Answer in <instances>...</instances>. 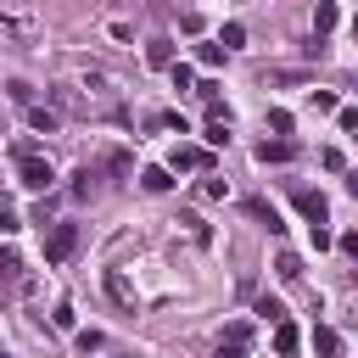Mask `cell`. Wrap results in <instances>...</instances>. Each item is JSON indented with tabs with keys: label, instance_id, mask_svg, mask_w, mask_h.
<instances>
[{
	"label": "cell",
	"instance_id": "28",
	"mask_svg": "<svg viewBox=\"0 0 358 358\" xmlns=\"http://www.w3.org/2000/svg\"><path fill=\"white\" fill-rule=\"evenodd\" d=\"M324 246H336V235H330L324 224H313V252H324Z\"/></svg>",
	"mask_w": 358,
	"mask_h": 358
},
{
	"label": "cell",
	"instance_id": "12",
	"mask_svg": "<svg viewBox=\"0 0 358 358\" xmlns=\"http://www.w3.org/2000/svg\"><path fill=\"white\" fill-rule=\"evenodd\" d=\"M106 291H112V296H117L123 308H134V285H129V280H123L117 268H106Z\"/></svg>",
	"mask_w": 358,
	"mask_h": 358
},
{
	"label": "cell",
	"instance_id": "37",
	"mask_svg": "<svg viewBox=\"0 0 358 358\" xmlns=\"http://www.w3.org/2000/svg\"><path fill=\"white\" fill-rule=\"evenodd\" d=\"M352 39H358V17H352Z\"/></svg>",
	"mask_w": 358,
	"mask_h": 358
},
{
	"label": "cell",
	"instance_id": "29",
	"mask_svg": "<svg viewBox=\"0 0 358 358\" xmlns=\"http://www.w3.org/2000/svg\"><path fill=\"white\" fill-rule=\"evenodd\" d=\"M50 324H56V330H73V308H67V302H62V308H56V313H50Z\"/></svg>",
	"mask_w": 358,
	"mask_h": 358
},
{
	"label": "cell",
	"instance_id": "17",
	"mask_svg": "<svg viewBox=\"0 0 358 358\" xmlns=\"http://www.w3.org/2000/svg\"><path fill=\"white\" fill-rule=\"evenodd\" d=\"M201 196H207V201H224V196H229V179L207 173V179H201Z\"/></svg>",
	"mask_w": 358,
	"mask_h": 358
},
{
	"label": "cell",
	"instance_id": "27",
	"mask_svg": "<svg viewBox=\"0 0 358 358\" xmlns=\"http://www.w3.org/2000/svg\"><path fill=\"white\" fill-rule=\"evenodd\" d=\"M313 106L319 112H336V90H313Z\"/></svg>",
	"mask_w": 358,
	"mask_h": 358
},
{
	"label": "cell",
	"instance_id": "18",
	"mask_svg": "<svg viewBox=\"0 0 358 358\" xmlns=\"http://www.w3.org/2000/svg\"><path fill=\"white\" fill-rule=\"evenodd\" d=\"M196 62H201V67H218V62H224V45H218V39H213V45H196Z\"/></svg>",
	"mask_w": 358,
	"mask_h": 358
},
{
	"label": "cell",
	"instance_id": "2",
	"mask_svg": "<svg viewBox=\"0 0 358 358\" xmlns=\"http://www.w3.org/2000/svg\"><path fill=\"white\" fill-rule=\"evenodd\" d=\"M17 185H22V190H50V185H56V168L28 151V157H17Z\"/></svg>",
	"mask_w": 358,
	"mask_h": 358
},
{
	"label": "cell",
	"instance_id": "19",
	"mask_svg": "<svg viewBox=\"0 0 358 358\" xmlns=\"http://www.w3.org/2000/svg\"><path fill=\"white\" fill-rule=\"evenodd\" d=\"M168 78H173V90H190V84H196V73H190L185 62H173V67H168Z\"/></svg>",
	"mask_w": 358,
	"mask_h": 358
},
{
	"label": "cell",
	"instance_id": "21",
	"mask_svg": "<svg viewBox=\"0 0 358 358\" xmlns=\"http://www.w3.org/2000/svg\"><path fill=\"white\" fill-rule=\"evenodd\" d=\"M106 168H112V173H134V157H129V151H106Z\"/></svg>",
	"mask_w": 358,
	"mask_h": 358
},
{
	"label": "cell",
	"instance_id": "10",
	"mask_svg": "<svg viewBox=\"0 0 358 358\" xmlns=\"http://www.w3.org/2000/svg\"><path fill=\"white\" fill-rule=\"evenodd\" d=\"M313 352H319V358H336V352H341V336H336L330 324H313Z\"/></svg>",
	"mask_w": 358,
	"mask_h": 358
},
{
	"label": "cell",
	"instance_id": "11",
	"mask_svg": "<svg viewBox=\"0 0 358 358\" xmlns=\"http://www.w3.org/2000/svg\"><path fill=\"white\" fill-rule=\"evenodd\" d=\"M28 129H39V134H56V129H62V117H56L50 106H28Z\"/></svg>",
	"mask_w": 358,
	"mask_h": 358
},
{
	"label": "cell",
	"instance_id": "20",
	"mask_svg": "<svg viewBox=\"0 0 358 358\" xmlns=\"http://www.w3.org/2000/svg\"><path fill=\"white\" fill-rule=\"evenodd\" d=\"M201 140H207V145H229V123H207Z\"/></svg>",
	"mask_w": 358,
	"mask_h": 358
},
{
	"label": "cell",
	"instance_id": "14",
	"mask_svg": "<svg viewBox=\"0 0 358 358\" xmlns=\"http://www.w3.org/2000/svg\"><path fill=\"white\" fill-rule=\"evenodd\" d=\"M336 17H341V11H336V0H319V6H313V28H319V34H330V28H336Z\"/></svg>",
	"mask_w": 358,
	"mask_h": 358
},
{
	"label": "cell",
	"instance_id": "32",
	"mask_svg": "<svg viewBox=\"0 0 358 358\" xmlns=\"http://www.w3.org/2000/svg\"><path fill=\"white\" fill-rule=\"evenodd\" d=\"M218 358H246V347L241 341H218Z\"/></svg>",
	"mask_w": 358,
	"mask_h": 358
},
{
	"label": "cell",
	"instance_id": "33",
	"mask_svg": "<svg viewBox=\"0 0 358 358\" xmlns=\"http://www.w3.org/2000/svg\"><path fill=\"white\" fill-rule=\"evenodd\" d=\"M11 229H17V213H11L6 201H0V235H11Z\"/></svg>",
	"mask_w": 358,
	"mask_h": 358
},
{
	"label": "cell",
	"instance_id": "23",
	"mask_svg": "<svg viewBox=\"0 0 358 358\" xmlns=\"http://www.w3.org/2000/svg\"><path fill=\"white\" fill-rule=\"evenodd\" d=\"M268 129H274V134H291V112L274 106V112H268Z\"/></svg>",
	"mask_w": 358,
	"mask_h": 358
},
{
	"label": "cell",
	"instance_id": "8",
	"mask_svg": "<svg viewBox=\"0 0 358 358\" xmlns=\"http://www.w3.org/2000/svg\"><path fill=\"white\" fill-rule=\"evenodd\" d=\"M179 56H173V39H151L145 45V67H173Z\"/></svg>",
	"mask_w": 358,
	"mask_h": 358
},
{
	"label": "cell",
	"instance_id": "38",
	"mask_svg": "<svg viewBox=\"0 0 358 358\" xmlns=\"http://www.w3.org/2000/svg\"><path fill=\"white\" fill-rule=\"evenodd\" d=\"M0 358H11V352H0Z\"/></svg>",
	"mask_w": 358,
	"mask_h": 358
},
{
	"label": "cell",
	"instance_id": "30",
	"mask_svg": "<svg viewBox=\"0 0 358 358\" xmlns=\"http://www.w3.org/2000/svg\"><path fill=\"white\" fill-rule=\"evenodd\" d=\"M17 268H22V257H17L11 246H6V252H0V274H17Z\"/></svg>",
	"mask_w": 358,
	"mask_h": 358
},
{
	"label": "cell",
	"instance_id": "5",
	"mask_svg": "<svg viewBox=\"0 0 358 358\" xmlns=\"http://www.w3.org/2000/svg\"><path fill=\"white\" fill-rule=\"evenodd\" d=\"M296 347H302V330H296L291 319H280V324H274V352H280V358H296Z\"/></svg>",
	"mask_w": 358,
	"mask_h": 358
},
{
	"label": "cell",
	"instance_id": "26",
	"mask_svg": "<svg viewBox=\"0 0 358 358\" xmlns=\"http://www.w3.org/2000/svg\"><path fill=\"white\" fill-rule=\"evenodd\" d=\"M95 347H101V330H78V352H84V358H90V352H95Z\"/></svg>",
	"mask_w": 358,
	"mask_h": 358
},
{
	"label": "cell",
	"instance_id": "15",
	"mask_svg": "<svg viewBox=\"0 0 358 358\" xmlns=\"http://www.w3.org/2000/svg\"><path fill=\"white\" fill-rule=\"evenodd\" d=\"M274 274H280V280H302V257H296V252H280V257H274Z\"/></svg>",
	"mask_w": 358,
	"mask_h": 358
},
{
	"label": "cell",
	"instance_id": "6",
	"mask_svg": "<svg viewBox=\"0 0 358 358\" xmlns=\"http://www.w3.org/2000/svg\"><path fill=\"white\" fill-rule=\"evenodd\" d=\"M252 157H257V162H291V157H296V145H291V140L280 134V140H263V145H257Z\"/></svg>",
	"mask_w": 358,
	"mask_h": 358
},
{
	"label": "cell",
	"instance_id": "35",
	"mask_svg": "<svg viewBox=\"0 0 358 358\" xmlns=\"http://www.w3.org/2000/svg\"><path fill=\"white\" fill-rule=\"evenodd\" d=\"M347 190H352V196H358V168H347Z\"/></svg>",
	"mask_w": 358,
	"mask_h": 358
},
{
	"label": "cell",
	"instance_id": "34",
	"mask_svg": "<svg viewBox=\"0 0 358 358\" xmlns=\"http://www.w3.org/2000/svg\"><path fill=\"white\" fill-rule=\"evenodd\" d=\"M341 252H347V257H358V229H347V235H341Z\"/></svg>",
	"mask_w": 358,
	"mask_h": 358
},
{
	"label": "cell",
	"instance_id": "1",
	"mask_svg": "<svg viewBox=\"0 0 358 358\" xmlns=\"http://www.w3.org/2000/svg\"><path fill=\"white\" fill-rule=\"evenodd\" d=\"M73 252H78V224H67V218L62 224H45V263L62 268Z\"/></svg>",
	"mask_w": 358,
	"mask_h": 358
},
{
	"label": "cell",
	"instance_id": "7",
	"mask_svg": "<svg viewBox=\"0 0 358 358\" xmlns=\"http://www.w3.org/2000/svg\"><path fill=\"white\" fill-rule=\"evenodd\" d=\"M213 157H207V145H173V157H168V168H207Z\"/></svg>",
	"mask_w": 358,
	"mask_h": 358
},
{
	"label": "cell",
	"instance_id": "36",
	"mask_svg": "<svg viewBox=\"0 0 358 358\" xmlns=\"http://www.w3.org/2000/svg\"><path fill=\"white\" fill-rule=\"evenodd\" d=\"M352 285H358V257H352Z\"/></svg>",
	"mask_w": 358,
	"mask_h": 358
},
{
	"label": "cell",
	"instance_id": "22",
	"mask_svg": "<svg viewBox=\"0 0 358 358\" xmlns=\"http://www.w3.org/2000/svg\"><path fill=\"white\" fill-rule=\"evenodd\" d=\"M224 341H241V347H246V341H252V324H246V319H235V324H224Z\"/></svg>",
	"mask_w": 358,
	"mask_h": 358
},
{
	"label": "cell",
	"instance_id": "9",
	"mask_svg": "<svg viewBox=\"0 0 358 358\" xmlns=\"http://www.w3.org/2000/svg\"><path fill=\"white\" fill-rule=\"evenodd\" d=\"M140 185H145L151 196H168V190H173V168H145V173H140Z\"/></svg>",
	"mask_w": 358,
	"mask_h": 358
},
{
	"label": "cell",
	"instance_id": "3",
	"mask_svg": "<svg viewBox=\"0 0 358 358\" xmlns=\"http://www.w3.org/2000/svg\"><path fill=\"white\" fill-rule=\"evenodd\" d=\"M291 201H296V213H302L308 224H324V196H319V190L296 185V190H291Z\"/></svg>",
	"mask_w": 358,
	"mask_h": 358
},
{
	"label": "cell",
	"instance_id": "25",
	"mask_svg": "<svg viewBox=\"0 0 358 358\" xmlns=\"http://www.w3.org/2000/svg\"><path fill=\"white\" fill-rule=\"evenodd\" d=\"M157 123H162V129H179V134L190 129V123H185V112H157Z\"/></svg>",
	"mask_w": 358,
	"mask_h": 358
},
{
	"label": "cell",
	"instance_id": "31",
	"mask_svg": "<svg viewBox=\"0 0 358 358\" xmlns=\"http://www.w3.org/2000/svg\"><path fill=\"white\" fill-rule=\"evenodd\" d=\"M336 117H341V129H347V134L358 129V106H336Z\"/></svg>",
	"mask_w": 358,
	"mask_h": 358
},
{
	"label": "cell",
	"instance_id": "16",
	"mask_svg": "<svg viewBox=\"0 0 358 358\" xmlns=\"http://www.w3.org/2000/svg\"><path fill=\"white\" fill-rule=\"evenodd\" d=\"M218 45H224V50H241V45H246V28H241V22H224V28H218Z\"/></svg>",
	"mask_w": 358,
	"mask_h": 358
},
{
	"label": "cell",
	"instance_id": "4",
	"mask_svg": "<svg viewBox=\"0 0 358 358\" xmlns=\"http://www.w3.org/2000/svg\"><path fill=\"white\" fill-rule=\"evenodd\" d=\"M246 213H252L257 224H268V235H285V218H280V207H274V201H263V196H252V201H246Z\"/></svg>",
	"mask_w": 358,
	"mask_h": 358
},
{
	"label": "cell",
	"instance_id": "13",
	"mask_svg": "<svg viewBox=\"0 0 358 358\" xmlns=\"http://www.w3.org/2000/svg\"><path fill=\"white\" fill-rule=\"evenodd\" d=\"M252 313H257L263 324H280V319H285V302H280V296H257V308H252Z\"/></svg>",
	"mask_w": 358,
	"mask_h": 358
},
{
	"label": "cell",
	"instance_id": "24",
	"mask_svg": "<svg viewBox=\"0 0 358 358\" xmlns=\"http://www.w3.org/2000/svg\"><path fill=\"white\" fill-rule=\"evenodd\" d=\"M319 162H324V168H330V173H341V168H347V157H341V151H336V145H324V151H319Z\"/></svg>",
	"mask_w": 358,
	"mask_h": 358
}]
</instances>
